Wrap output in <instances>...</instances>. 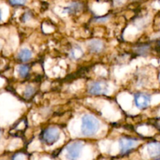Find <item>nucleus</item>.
I'll return each mask as SVG.
<instances>
[{"label": "nucleus", "instance_id": "nucleus-8", "mask_svg": "<svg viewBox=\"0 0 160 160\" xmlns=\"http://www.w3.org/2000/svg\"><path fill=\"white\" fill-rule=\"evenodd\" d=\"M148 152L152 158L160 156V142H151L148 145Z\"/></svg>", "mask_w": 160, "mask_h": 160}, {"label": "nucleus", "instance_id": "nucleus-15", "mask_svg": "<svg viewBox=\"0 0 160 160\" xmlns=\"http://www.w3.org/2000/svg\"><path fill=\"white\" fill-rule=\"evenodd\" d=\"M27 1H28V0H9V3H10L12 6H23V5L26 4Z\"/></svg>", "mask_w": 160, "mask_h": 160}, {"label": "nucleus", "instance_id": "nucleus-16", "mask_svg": "<svg viewBox=\"0 0 160 160\" xmlns=\"http://www.w3.org/2000/svg\"><path fill=\"white\" fill-rule=\"evenodd\" d=\"M30 19H31V13H30L29 12H25V13L23 15V17H22V20H23V22L28 21V20H30Z\"/></svg>", "mask_w": 160, "mask_h": 160}, {"label": "nucleus", "instance_id": "nucleus-10", "mask_svg": "<svg viewBox=\"0 0 160 160\" xmlns=\"http://www.w3.org/2000/svg\"><path fill=\"white\" fill-rule=\"evenodd\" d=\"M32 58V52L28 48H23L19 52L17 59L21 62H28Z\"/></svg>", "mask_w": 160, "mask_h": 160}, {"label": "nucleus", "instance_id": "nucleus-18", "mask_svg": "<svg viewBox=\"0 0 160 160\" xmlns=\"http://www.w3.org/2000/svg\"><path fill=\"white\" fill-rule=\"evenodd\" d=\"M114 1H115V2L117 3V4L120 5V4H122L123 2H124V0H114Z\"/></svg>", "mask_w": 160, "mask_h": 160}, {"label": "nucleus", "instance_id": "nucleus-14", "mask_svg": "<svg viewBox=\"0 0 160 160\" xmlns=\"http://www.w3.org/2000/svg\"><path fill=\"white\" fill-rule=\"evenodd\" d=\"M35 92L36 90L34 87H32L31 85H28L25 88V90L23 92V97L25 98H30L35 94Z\"/></svg>", "mask_w": 160, "mask_h": 160}, {"label": "nucleus", "instance_id": "nucleus-12", "mask_svg": "<svg viewBox=\"0 0 160 160\" xmlns=\"http://www.w3.org/2000/svg\"><path fill=\"white\" fill-rule=\"evenodd\" d=\"M29 70H30L29 66L25 65V64L19 66L18 69H17V71H18L19 75H20V78H25L28 77V73H29Z\"/></svg>", "mask_w": 160, "mask_h": 160}, {"label": "nucleus", "instance_id": "nucleus-11", "mask_svg": "<svg viewBox=\"0 0 160 160\" xmlns=\"http://www.w3.org/2000/svg\"><path fill=\"white\" fill-rule=\"evenodd\" d=\"M81 9H82V4H81L80 2H72L70 6L66 7L64 10L69 14H75L77 12H80Z\"/></svg>", "mask_w": 160, "mask_h": 160}, {"label": "nucleus", "instance_id": "nucleus-7", "mask_svg": "<svg viewBox=\"0 0 160 160\" xmlns=\"http://www.w3.org/2000/svg\"><path fill=\"white\" fill-rule=\"evenodd\" d=\"M88 48L91 52L99 53L104 48V43L98 39H92L88 44Z\"/></svg>", "mask_w": 160, "mask_h": 160}, {"label": "nucleus", "instance_id": "nucleus-21", "mask_svg": "<svg viewBox=\"0 0 160 160\" xmlns=\"http://www.w3.org/2000/svg\"><path fill=\"white\" fill-rule=\"evenodd\" d=\"M1 47H2V45H1V42H0V49H1Z\"/></svg>", "mask_w": 160, "mask_h": 160}, {"label": "nucleus", "instance_id": "nucleus-2", "mask_svg": "<svg viewBox=\"0 0 160 160\" xmlns=\"http://www.w3.org/2000/svg\"><path fill=\"white\" fill-rule=\"evenodd\" d=\"M60 137L59 131L56 128H50L44 129L40 134V140L47 145H52Z\"/></svg>", "mask_w": 160, "mask_h": 160}, {"label": "nucleus", "instance_id": "nucleus-20", "mask_svg": "<svg viewBox=\"0 0 160 160\" xmlns=\"http://www.w3.org/2000/svg\"><path fill=\"white\" fill-rule=\"evenodd\" d=\"M1 134H2V132H1V130H0V137H1Z\"/></svg>", "mask_w": 160, "mask_h": 160}, {"label": "nucleus", "instance_id": "nucleus-9", "mask_svg": "<svg viewBox=\"0 0 160 160\" xmlns=\"http://www.w3.org/2000/svg\"><path fill=\"white\" fill-rule=\"evenodd\" d=\"M70 57L72 59L78 60L84 56V51L79 45H74L70 52Z\"/></svg>", "mask_w": 160, "mask_h": 160}, {"label": "nucleus", "instance_id": "nucleus-13", "mask_svg": "<svg viewBox=\"0 0 160 160\" xmlns=\"http://www.w3.org/2000/svg\"><path fill=\"white\" fill-rule=\"evenodd\" d=\"M150 50V46L148 44H143V45H140L136 49V52L137 53H138L141 56H146V55L148 54Z\"/></svg>", "mask_w": 160, "mask_h": 160}, {"label": "nucleus", "instance_id": "nucleus-3", "mask_svg": "<svg viewBox=\"0 0 160 160\" xmlns=\"http://www.w3.org/2000/svg\"><path fill=\"white\" fill-rule=\"evenodd\" d=\"M84 147L82 142L76 141L68 144L67 146V158L69 159H77L79 158Z\"/></svg>", "mask_w": 160, "mask_h": 160}, {"label": "nucleus", "instance_id": "nucleus-17", "mask_svg": "<svg viewBox=\"0 0 160 160\" xmlns=\"http://www.w3.org/2000/svg\"><path fill=\"white\" fill-rule=\"evenodd\" d=\"M107 20H108V17H98V18L95 19V21L98 22V23H103V22H106Z\"/></svg>", "mask_w": 160, "mask_h": 160}, {"label": "nucleus", "instance_id": "nucleus-5", "mask_svg": "<svg viewBox=\"0 0 160 160\" xmlns=\"http://www.w3.org/2000/svg\"><path fill=\"white\" fill-rule=\"evenodd\" d=\"M109 85L103 81H95L89 85L88 93L92 95H102L107 93Z\"/></svg>", "mask_w": 160, "mask_h": 160}, {"label": "nucleus", "instance_id": "nucleus-4", "mask_svg": "<svg viewBox=\"0 0 160 160\" xmlns=\"http://www.w3.org/2000/svg\"><path fill=\"white\" fill-rule=\"evenodd\" d=\"M119 143L120 147V154L127 155L139 145V141L131 138L123 137L120 139Z\"/></svg>", "mask_w": 160, "mask_h": 160}, {"label": "nucleus", "instance_id": "nucleus-6", "mask_svg": "<svg viewBox=\"0 0 160 160\" xmlns=\"http://www.w3.org/2000/svg\"><path fill=\"white\" fill-rule=\"evenodd\" d=\"M151 102V97L145 93H137L134 95V104L138 109H144L148 107Z\"/></svg>", "mask_w": 160, "mask_h": 160}, {"label": "nucleus", "instance_id": "nucleus-19", "mask_svg": "<svg viewBox=\"0 0 160 160\" xmlns=\"http://www.w3.org/2000/svg\"><path fill=\"white\" fill-rule=\"evenodd\" d=\"M2 20V11H1V9H0V21Z\"/></svg>", "mask_w": 160, "mask_h": 160}, {"label": "nucleus", "instance_id": "nucleus-1", "mask_svg": "<svg viewBox=\"0 0 160 160\" xmlns=\"http://www.w3.org/2000/svg\"><path fill=\"white\" fill-rule=\"evenodd\" d=\"M99 128V121L94 116L86 114L81 119V133L83 135L92 137L97 134Z\"/></svg>", "mask_w": 160, "mask_h": 160}]
</instances>
